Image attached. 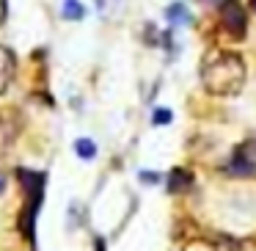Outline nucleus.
Segmentation results:
<instances>
[{
	"label": "nucleus",
	"instance_id": "9",
	"mask_svg": "<svg viewBox=\"0 0 256 251\" xmlns=\"http://www.w3.org/2000/svg\"><path fill=\"white\" fill-rule=\"evenodd\" d=\"M166 17H168V23H171V25H184V23H190V12L182 6V3H171V6L166 9Z\"/></svg>",
	"mask_w": 256,
	"mask_h": 251
},
{
	"label": "nucleus",
	"instance_id": "8",
	"mask_svg": "<svg viewBox=\"0 0 256 251\" xmlns=\"http://www.w3.org/2000/svg\"><path fill=\"white\" fill-rule=\"evenodd\" d=\"M61 17L64 20H72V23H78V20L86 17V9L80 0H64L61 3Z\"/></svg>",
	"mask_w": 256,
	"mask_h": 251
},
{
	"label": "nucleus",
	"instance_id": "14",
	"mask_svg": "<svg viewBox=\"0 0 256 251\" xmlns=\"http://www.w3.org/2000/svg\"><path fill=\"white\" fill-rule=\"evenodd\" d=\"M140 179H144V182H149V185H154V182H160V174H154V171H140Z\"/></svg>",
	"mask_w": 256,
	"mask_h": 251
},
{
	"label": "nucleus",
	"instance_id": "12",
	"mask_svg": "<svg viewBox=\"0 0 256 251\" xmlns=\"http://www.w3.org/2000/svg\"><path fill=\"white\" fill-rule=\"evenodd\" d=\"M182 251H218V248H215V245H210V243H198V240H196V243H188Z\"/></svg>",
	"mask_w": 256,
	"mask_h": 251
},
{
	"label": "nucleus",
	"instance_id": "4",
	"mask_svg": "<svg viewBox=\"0 0 256 251\" xmlns=\"http://www.w3.org/2000/svg\"><path fill=\"white\" fill-rule=\"evenodd\" d=\"M25 130V119L17 108H0V149H8L20 141Z\"/></svg>",
	"mask_w": 256,
	"mask_h": 251
},
{
	"label": "nucleus",
	"instance_id": "15",
	"mask_svg": "<svg viewBox=\"0 0 256 251\" xmlns=\"http://www.w3.org/2000/svg\"><path fill=\"white\" fill-rule=\"evenodd\" d=\"M8 188V174H6V168H3V163H0V193Z\"/></svg>",
	"mask_w": 256,
	"mask_h": 251
},
{
	"label": "nucleus",
	"instance_id": "1",
	"mask_svg": "<svg viewBox=\"0 0 256 251\" xmlns=\"http://www.w3.org/2000/svg\"><path fill=\"white\" fill-rule=\"evenodd\" d=\"M245 61L232 50H215L201 64V83L215 97H232L240 94L245 86Z\"/></svg>",
	"mask_w": 256,
	"mask_h": 251
},
{
	"label": "nucleus",
	"instance_id": "3",
	"mask_svg": "<svg viewBox=\"0 0 256 251\" xmlns=\"http://www.w3.org/2000/svg\"><path fill=\"white\" fill-rule=\"evenodd\" d=\"M226 174L237 179L256 177V141H245L234 149V155L226 163Z\"/></svg>",
	"mask_w": 256,
	"mask_h": 251
},
{
	"label": "nucleus",
	"instance_id": "2",
	"mask_svg": "<svg viewBox=\"0 0 256 251\" xmlns=\"http://www.w3.org/2000/svg\"><path fill=\"white\" fill-rule=\"evenodd\" d=\"M17 177L25 190V204H22V212H20V232L28 240L30 251H36V218H39L42 199H44L47 174L34 171V168H17Z\"/></svg>",
	"mask_w": 256,
	"mask_h": 251
},
{
	"label": "nucleus",
	"instance_id": "10",
	"mask_svg": "<svg viewBox=\"0 0 256 251\" xmlns=\"http://www.w3.org/2000/svg\"><path fill=\"white\" fill-rule=\"evenodd\" d=\"M74 152H78L80 160H94L96 157V144L91 138H78L74 141Z\"/></svg>",
	"mask_w": 256,
	"mask_h": 251
},
{
	"label": "nucleus",
	"instance_id": "7",
	"mask_svg": "<svg viewBox=\"0 0 256 251\" xmlns=\"http://www.w3.org/2000/svg\"><path fill=\"white\" fill-rule=\"evenodd\" d=\"M190 185H193V174L188 168H174L168 174V193H184L190 190Z\"/></svg>",
	"mask_w": 256,
	"mask_h": 251
},
{
	"label": "nucleus",
	"instance_id": "11",
	"mask_svg": "<svg viewBox=\"0 0 256 251\" xmlns=\"http://www.w3.org/2000/svg\"><path fill=\"white\" fill-rule=\"evenodd\" d=\"M171 111L168 108H157L154 111V116H152V124H171Z\"/></svg>",
	"mask_w": 256,
	"mask_h": 251
},
{
	"label": "nucleus",
	"instance_id": "5",
	"mask_svg": "<svg viewBox=\"0 0 256 251\" xmlns=\"http://www.w3.org/2000/svg\"><path fill=\"white\" fill-rule=\"evenodd\" d=\"M220 25L232 39H242L245 28H248V17H245V9L240 6L237 0H228L226 6L220 9Z\"/></svg>",
	"mask_w": 256,
	"mask_h": 251
},
{
	"label": "nucleus",
	"instance_id": "18",
	"mask_svg": "<svg viewBox=\"0 0 256 251\" xmlns=\"http://www.w3.org/2000/svg\"><path fill=\"white\" fill-rule=\"evenodd\" d=\"M250 3H254V9H256V0H250Z\"/></svg>",
	"mask_w": 256,
	"mask_h": 251
},
{
	"label": "nucleus",
	"instance_id": "17",
	"mask_svg": "<svg viewBox=\"0 0 256 251\" xmlns=\"http://www.w3.org/2000/svg\"><path fill=\"white\" fill-rule=\"evenodd\" d=\"M96 251H105V240L102 237H96Z\"/></svg>",
	"mask_w": 256,
	"mask_h": 251
},
{
	"label": "nucleus",
	"instance_id": "16",
	"mask_svg": "<svg viewBox=\"0 0 256 251\" xmlns=\"http://www.w3.org/2000/svg\"><path fill=\"white\" fill-rule=\"evenodd\" d=\"M201 6H215V9H223L228 3V0H198Z\"/></svg>",
	"mask_w": 256,
	"mask_h": 251
},
{
	"label": "nucleus",
	"instance_id": "13",
	"mask_svg": "<svg viewBox=\"0 0 256 251\" xmlns=\"http://www.w3.org/2000/svg\"><path fill=\"white\" fill-rule=\"evenodd\" d=\"M6 20H8V0H0V28L6 25Z\"/></svg>",
	"mask_w": 256,
	"mask_h": 251
},
{
	"label": "nucleus",
	"instance_id": "6",
	"mask_svg": "<svg viewBox=\"0 0 256 251\" xmlns=\"http://www.w3.org/2000/svg\"><path fill=\"white\" fill-rule=\"evenodd\" d=\"M14 80H17V56L12 47L0 45V97L12 89Z\"/></svg>",
	"mask_w": 256,
	"mask_h": 251
}]
</instances>
